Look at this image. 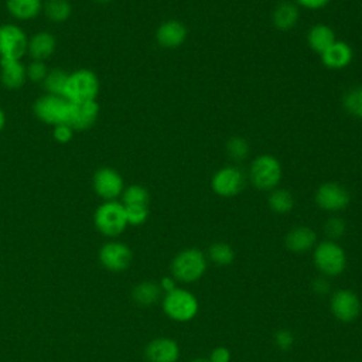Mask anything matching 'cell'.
I'll return each mask as SVG.
<instances>
[{"label":"cell","instance_id":"6da1fadb","mask_svg":"<svg viewBox=\"0 0 362 362\" xmlns=\"http://www.w3.org/2000/svg\"><path fill=\"white\" fill-rule=\"evenodd\" d=\"M281 164L272 154H260L250 164V181L260 191H272L277 188L281 181Z\"/></svg>","mask_w":362,"mask_h":362},{"label":"cell","instance_id":"7a4b0ae2","mask_svg":"<svg viewBox=\"0 0 362 362\" xmlns=\"http://www.w3.org/2000/svg\"><path fill=\"white\" fill-rule=\"evenodd\" d=\"M95 226L105 236H117L120 235L127 223L124 205L117 201H106L98 206L95 212Z\"/></svg>","mask_w":362,"mask_h":362},{"label":"cell","instance_id":"3957f363","mask_svg":"<svg viewBox=\"0 0 362 362\" xmlns=\"http://www.w3.org/2000/svg\"><path fill=\"white\" fill-rule=\"evenodd\" d=\"M99 92V79L89 69H78L69 74L64 98L68 102H88L95 100Z\"/></svg>","mask_w":362,"mask_h":362},{"label":"cell","instance_id":"277c9868","mask_svg":"<svg viewBox=\"0 0 362 362\" xmlns=\"http://www.w3.org/2000/svg\"><path fill=\"white\" fill-rule=\"evenodd\" d=\"M206 269V259L198 249H185L180 252L173 263L171 270L177 280L191 283L198 280Z\"/></svg>","mask_w":362,"mask_h":362},{"label":"cell","instance_id":"5b68a950","mask_svg":"<svg viewBox=\"0 0 362 362\" xmlns=\"http://www.w3.org/2000/svg\"><path fill=\"white\" fill-rule=\"evenodd\" d=\"M163 308L170 318L175 321H188L198 313V301L189 291L174 288L165 294Z\"/></svg>","mask_w":362,"mask_h":362},{"label":"cell","instance_id":"8992f818","mask_svg":"<svg viewBox=\"0 0 362 362\" xmlns=\"http://www.w3.org/2000/svg\"><path fill=\"white\" fill-rule=\"evenodd\" d=\"M314 263L324 274L338 276L345 269L346 256L338 243L324 240L314 250Z\"/></svg>","mask_w":362,"mask_h":362},{"label":"cell","instance_id":"52a82bcc","mask_svg":"<svg viewBox=\"0 0 362 362\" xmlns=\"http://www.w3.org/2000/svg\"><path fill=\"white\" fill-rule=\"evenodd\" d=\"M245 187V174L239 167L226 165L215 171L211 178L212 191L223 198L238 195Z\"/></svg>","mask_w":362,"mask_h":362},{"label":"cell","instance_id":"ba28073f","mask_svg":"<svg viewBox=\"0 0 362 362\" xmlns=\"http://www.w3.org/2000/svg\"><path fill=\"white\" fill-rule=\"evenodd\" d=\"M69 102L64 96L57 95H44L34 105V113L37 117L48 124L57 126L66 123Z\"/></svg>","mask_w":362,"mask_h":362},{"label":"cell","instance_id":"9c48e42d","mask_svg":"<svg viewBox=\"0 0 362 362\" xmlns=\"http://www.w3.org/2000/svg\"><path fill=\"white\" fill-rule=\"evenodd\" d=\"M28 38L25 33L14 24L0 25V57L1 59H21L27 52Z\"/></svg>","mask_w":362,"mask_h":362},{"label":"cell","instance_id":"30bf717a","mask_svg":"<svg viewBox=\"0 0 362 362\" xmlns=\"http://www.w3.org/2000/svg\"><path fill=\"white\" fill-rule=\"evenodd\" d=\"M349 191L344 185L334 181L321 184L315 191V204L318 208L328 212L345 209L349 205Z\"/></svg>","mask_w":362,"mask_h":362},{"label":"cell","instance_id":"8fae6325","mask_svg":"<svg viewBox=\"0 0 362 362\" xmlns=\"http://www.w3.org/2000/svg\"><path fill=\"white\" fill-rule=\"evenodd\" d=\"M99 262L110 272H123L130 266L132 250L122 242H107L99 250Z\"/></svg>","mask_w":362,"mask_h":362},{"label":"cell","instance_id":"7c38bea8","mask_svg":"<svg viewBox=\"0 0 362 362\" xmlns=\"http://www.w3.org/2000/svg\"><path fill=\"white\" fill-rule=\"evenodd\" d=\"M93 188L105 201H115L124 189L123 178L116 170L103 167L99 168L93 175Z\"/></svg>","mask_w":362,"mask_h":362},{"label":"cell","instance_id":"4fadbf2b","mask_svg":"<svg viewBox=\"0 0 362 362\" xmlns=\"http://www.w3.org/2000/svg\"><path fill=\"white\" fill-rule=\"evenodd\" d=\"M99 116V105L96 100L88 102H69L66 123L72 130H86L89 129Z\"/></svg>","mask_w":362,"mask_h":362},{"label":"cell","instance_id":"5bb4252c","mask_svg":"<svg viewBox=\"0 0 362 362\" xmlns=\"http://www.w3.org/2000/svg\"><path fill=\"white\" fill-rule=\"evenodd\" d=\"M331 311L344 322L354 321L361 311L358 296L351 290H338L331 298Z\"/></svg>","mask_w":362,"mask_h":362},{"label":"cell","instance_id":"9a60e30c","mask_svg":"<svg viewBox=\"0 0 362 362\" xmlns=\"http://www.w3.org/2000/svg\"><path fill=\"white\" fill-rule=\"evenodd\" d=\"M188 30L180 20H167L156 30V40L163 48H178L187 40Z\"/></svg>","mask_w":362,"mask_h":362},{"label":"cell","instance_id":"2e32d148","mask_svg":"<svg viewBox=\"0 0 362 362\" xmlns=\"http://www.w3.org/2000/svg\"><path fill=\"white\" fill-rule=\"evenodd\" d=\"M352 58L354 52L349 44L338 40L321 54L322 65L329 69H342L352 62Z\"/></svg>","mask_w":362,"mask_h":362},{"label":"cell","instance_id":"e0dca14e","mask_svg":"<svg viewBox=\"0 0 362 362\" xmlns=\"http://www.w3.org/2000/svg\"><path fill=\"white\" fill-rule=\"evenodd\" d=\"M178 355V345L170 338H156L146 346V358L150 362H175Z\"/></svg>","mask_w":362,"mask_h":362},{"label":"cell","instance_id":"ac0fdd59","mask_svg":"<svg viewBox=\"0 0 362 362\" xmlns=\"http://www.w3.org/2000/svg\"><path fill=\"white\" fill-rule=\"evenodd\" d=\"M27 78L25 66L20 59H0V81L7 89H18Z\"/></svg>","mask_w":362,"mask_h":362},{"label":"cell","instance_id":"d6986e66","mask_svg":"<svg viewBox=\"0 0 362 362\" xmlns=\"http://www.w3.org/2000/svg\"><path fill=\"white\" fill-rule=\"evenodd\" d=\"M317 240L315 232L308 226H296L286 235V246L291 252L304 253L310 250Z\"/></svg>","mask_w":362,"mask_h":362},{"label":"cell","instance_id":"ffe728a7","mask_svg":"<svg viewBox=\"0 0 362 362\" xmlns=\"http://www.w3.org/2000/svg\"><path fill=\"white\" fill-rule=\"evenodd\" d=\"M337 41L335 38V33L334 30L328 25V24H314L308 33H307V44L308 47L317 52V54H322L329 45H332Z\"/></svg>","mask_w":362,"mask_h":362},{"label":"cell","instance_id":"44dd1931","mask_svg":"<svg viewBox=\"0 0 362 362\" xmlns=\"http://www.w3.org/2000/svg\"><path fill=\"white\" fill-rule=\"evenodd\" d=\"M298 17H300V13H298V6L296 3L281 1L274 8L272 14V21L277 30L288 31L297 24Z\"/></svg>","mask_w":362,"mask_h":362},{"label":"cell","instance_id":"7402d4cb","mask_svg":"<svg viewBox=\"0 0 362 362\" xmlns=\"http://www.w3.org/2000/svg\"><path fill=\"white\" fill-rule=\"evenodd\" d=\"M57 41L52 34L49 33H38L33 35L28 40V47L27 52L34 58L35 61H44L48 57H51L55 51Z\"/></svg>","mask_w":362,"mask_h":362},{"label":"cell","instance_id":"603a6c76","mask_svg":"<svg viewBox=\"0 0 362 362\" xmlns=\"http://www.w3.org/2000/svg\"><path fill=\"white\" fill-rule=\"evenodd\" d=\"M7 10L18 20H31L42 8L41 0H7Z\"/></svg>","mask_w":362,"mask_h":362},{"label":"cell","instance_id":"cb8c5ba5","mask_svg":"<svg viewBox=\"0 0 362 362\" xmlns=\"http://www.w3.org/2000/svg\"><path fill=\"white\" fill-rule=\"evenodd\" d=\"M160 294H161L160 286L156 284L154 281H141L133 288V293H132L133 300L139 305H144V307L154 304L158 300Z\"/></svg>","mask_w":362,"mask_h":362},{"label":"cell","instance_id":"d4e9b609","mask_svg":"<svg viewBox=\"0 0 362 362\" xmlns=\"http://www.w3.org/2000/svg\"><path fill=\"white\" fill-rule=\"evenodd\" d=\"M269 206L276 214H287L294 206V198L293 194L288 189L284 188H274L270 191V195L267 198Z\"/></svg>","mask_w":362,"mask_h":362},{"label":"cell","instance_id":"484cf974","mask_svg":"<svg viewBox=\"0 0 362 362\" xmlns=\"http://www.w3.org/2000/svg\"><path fill=\"white\" fill-rule=\"evenodd\" d=\"M148 201H150V195L148 191L137 184L129 185L123 189L122 192V204L124 206H148Z\"/></svg>","mask_w":362,"mask_h":362},{"label":"cell","instance_id":"4316f807","mask_svg":"<svg viewBox=\"0 0 362 362\" xmlns=\"http://www.w3.org/2000/svg\"><path fill=\"white\" fill-rule=\"evenodd\" d=\"M68 76H69V74L62 71V69H52V71L48 72L45 79L42 81L44 88L48 90L49 95L64 96L66 82H68Z\"/></svg>","mask_w":362,"mask_h":362},{"label":"cell","instance_id":"83f0119b","mask_svg":"<svg viewBox=\"0 0 362 362\" xmlns=\"http://www.w3.org/2000/svg\"><path fill=\"white\" fill-rule=\"evenodd\" d=\"M44 8L47 17L54 23H62L71 16V4L68 0H47Z\"/></svg>","mask_w":362,"mask_h":362},{"label":"cell","instance_id":"f1b7e54d","mask_svg":"<svg viewBox=\"0 0 362 362\" xmlns=\"http://www.w3.org/2000/svg\"><path fill=\"white\" fill-rule=\"evenodd\" d=\"M208 253H209V259L215 264H219V266L230 264L233 262V257H235L233 249L228 243H223V242L212 243L208 249Z\"/></svg>","mask_w":362,"mask_h":362},{"label":"cell","instance_id":"f546056e","mask_svg":"<svg viewBox=\"0 0 362 362\" xmlns=\"http://www.w3.org/2000/svg\"><path fill=\"white\" fill-rule=\"evenodd\" d=\"M225 148H226L228 156H229L232 160H235V161H242V160H245V158L247 157V154H249V150H250V148H249V143H247L243 137H240V136L229 137V139L226 140Z\"/></svg>","mask_w":362,"mask_h":362},{"label":"cell","instance_id":"4dcf8cb0","mask_svg":"<svg viewBox=\"0 0 362 362\" xmlns=\"http://www.w3.org/2000/svg\"><path fill=\"white\" fill-rule=\"evenodd\" d=\"M342 106L344 109L352 115L362 117V96L359 89H349L344 98H342Z\"/></svg>","mask_w":362,"mask_h":362},{"label":"cell","instance_id":"1f68e13d","mask_svg":"<svg viewBox=\"0 0 362 362\" xmlns=\"http://www.w3.org/2000/svg\"><path fill=\"white\" fill-rule=\"evenodd\" d=\"M126 211V219L129 225H141L146 222L147 216H148V206H124Z\"/></svg>","mask_w":362,"mask_h":362},{"label":"cell","instance_id":"d6a6232c","mask_svg":"<svg viewBox=\"0 0 362 362\" xmlns=\"http://www.w3.org/2000/svg\"><path fill=\"white\" fill-rule=\"evenodd\" d=\"M345 229H346V225H345V221L342 218H338V216H332L329 218L325 225H324V230L325 233L331 238V239H338L341 238L344 233H345Z\"/></svg>","mask_w":362,"mask_h":362},{"label":"cell","instance_id":"836d02e7","mask_svg":"<svg viewBox=\"0 0 362 362\" xmlns=\"http://www.w3.org/2000/svg\"><path fill=\"white\" fill-rule=\"evenodd\" d=\"M27 78L35 82H41L45 79V76L48 75V69L45 66V64L42 61H33L27 68Z\"/></svg>","mask_w":362,"mask_h":362},{"label":"cell","instance_id":"e575fe53","mask_svg":"<svg viewBox=\"0 0 362 362\" xmlns=\"http://www.w3.org/2000/svg\"><path fill=\"white\" fill-rule=\"evenodd\" d=\"M274 341H276V345L280 348V349H288L293 342H294V338H293V334L287 329H280L276 332L274 335Z\"/></svg>","mask_w":362,"mask_h":362},{"label":"cell","instance_id":"d590c367","mask_svg":"<svg viewBox=\"0 0 362 362\" xmlns=\"http://www.w3.org/2000/svg\"><path fill=\"white\" fill-rule=\"evenodd\" d=\"M72 133H74V130L68 124H65V123L54 126V137L59 143L69 141L71 137H72Z\"/></svg>","mask_w":362,"mask_h":362},{"label":"cell","instance_id":"8d00e7d4","mask_svg":"<svg viewBox=\"0 0 362 362\" xmlns=\"http://www.w3.org/2000/svg\"><path fill=\"white\" fill-rule=\"evenodd\" d=\"M230 361V352L225 346H218L211 352L209 362H229Z\"/></svg>","mask_w":362,"mask_h":362},{"label":"cell","instance_id":"74e56055","mask_svg":"<svg viewBox=\"0 0 362 362\" xmlns=\"http://www.w3.org/2000/svg\"><path fill=\"white\" fill-rule=\"evenodd\" d=\"M329 1L331 0H296V4L308 10H320L324 8Z\"/></svg>","mask_w":362,"mask_h":362},{"label":"cell","instance_id":"f35d334b","mask_svg":"<svg viewBox=\"0 0 362 362\" xmlns=\"http://www.w3.org/2000/svg\"><path fill=\"white\" fill-rule=\"evenodd\" d=\"M328 288H329L328 281L321 280V279L315 280V283H314V290H315L318 294H325V293L328 291Z\"/></svg>","mask_w":362,"mask_h":362},{"label":"cell","instance_id":"ab89813d","mask_svg":"<svg viewBox=\"0 0 362 362\" xmlns=\"http://www.w3.org/2000/svg\"><path fill=\"white\" fill-rule=\"evenodd\" d=\"M161 286H163V288H164L167 293L175 288V284H174V281H173L171 279H168V277H164V279L161 280Z\"/></svg>","mask_w":362,"mask_h":362},{"label":"cell","instance_id":"60d3db41","mask_svg":"<svg viewBox=\"0 0 362 362\" xmlns=\"http://www.w3.org/2000/svg\"><path fill=\"white\" fill-rule=\"evenodd\" d=\"M4 124H6V115H4V112H3L1 107H0V132L3 130Z\"/></svg>","mask_w":362,"mask_h":362},{"label":"cell","instance_id":"b9f144b4","mask_svg":"<svg viewBox=\"0 0 362 362\" xmlns=\"http://www.w3.org/2000/svg\"><path fill=\"white\" fill-rule=\"evenodd\" d=\"M191 362H209V359H204V358H198V359H194Z\"/></svg>","mask_w":362,"mask_h":362},{"label":"cell","instance_id":"7bdbcfd3","mask_svg":"<svg viewBox=\"0 0 362 362\" xmlns=\"http://www.w3.org/2000/svg\"><path fill=\"white\" fill-rule=\"evenodd\" d=\"M95 1H98V3H107V1H110V0H95Z\"/></svg>","mask_w":362,"mask_h":362},{"label":"cell","instance_id":"ee69618b","mask_svg":"<svg viewBox=\"0 0 362 362\" xmlns=\"http://www.w3.org/2000/svg\"><path fill=\"white\" fill-rule=\"evenodd\" d=\"M359 90H361V96H362V88H361V89H359Z\"/></svg>","mask_w":362,"mask_h":362}]
</instances>
